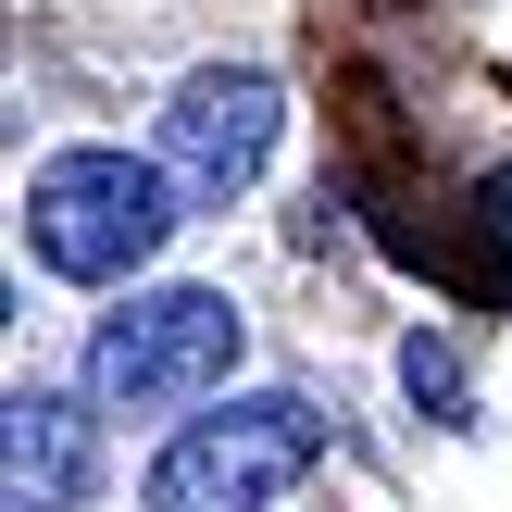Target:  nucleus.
<instances>
[{"label":"nucleus","instance_id":"nucleus-4","mask_svg":"<svg viewBox=\"0 0 512 512\" xmlns=\"http://www.w3.org/2000/svg\"><path fill=\"white\" fill-rule=\"evenodd\" d=\"M275 125H288L275 75H250V63H213V75H188V88L163 100V163L188 175L200 200H238L250 175L275 163Z\"/></svg>","mask_w":512,"mask_h":512},{"label":"nucleus","instance_id":"nucleus-2","mask_svg":"<svg viewBox=\"0 0 512 512\" xmlns=\"http://www.w3.org/2000/svg\"><path fill=\"white\" fill-rule=\"evenodd\" d=\"M238 350H250V325H238L225 288H150L125 313H100L88 400L100 413H188V400H213L238 375Z\"/></svg>","mask_w":512,"mask_h":512},{"label":"nucleus","instance_id":"nucleus-5","mask_svg":"<svg viewBox=\"0 0 512 512\" xmlns=\"http://www.w3.org/2000/svg\"><path fill=\"white\" fill-rule=\"evenodd\" d=\"M100 475V425L75 413V400H13V512H75Z\"/></svg>","mask_w":512,"mask_h":512},{"label":"nucleus","instance_id":"nucleus-3","mask_svg":"<svg viewBox=\"0 0 512 512\" xmlns=\"http://www.w3.org/2000/svg\"><path fill=\"white\" fill-rule=\"evenodd\" d=\"M313 463H325V413L288 400V388H263V400L200 413L188 438L150 463V512H263V500H288Z\"/></svg>","mask_w":512,"mask_h":512},{"label":"nucleus","instance_id":"nucleus-1","mask_svg":"<svg viewBox=\"0 0 512 512\" xmlns=\"http://www.w3.org/2000/svg\"><path fill=\"white\" fill-rule=\"evenodd\" d=\"M175 163H138V150H63V163L25 175V250L75 288H125L150 250L175 238Z\"/></svg>","mask_w":512,"mask_h":512}]
</instances>
